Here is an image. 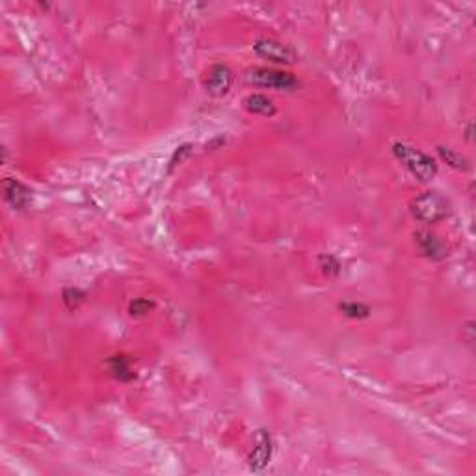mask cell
<instances>
[{"instance_id": "cell-12", "label": "cell", "mask_w": 476, "mask_h": 476, "mask_svg": "<svg viewBox=\"0 0 476 476\" xmlns=\"http://www.w3.org/2000/svg\"><path fill=\"white\" fill-rule=\"evenodd\" d=\"M84 298H86V294L82 293L80 288L75 287H67L64 290V294H62L64 305L69 309V311H76V309L80 307L82 302H84Z\"/></svg>"}, {"instance_id": "cell-16", "label": "cell", "mask_w": 476, "mask_h": 476, "mask_svg": "<svg viewBox=\"0 0 476 476\" xmlns=\"http://www.w3.org/2000/svg\"><path fill=\"white\" fill-rule=\"evenodd\" d=\"M186 155H190V146L177 147V151L174 153V158H172V166H169V169H174L175 166H177V160H178V164L183 162V158L186 157Z\"/></svg>"}, {"instance_id": "cell-7", "label": "cell", "mask_w": 476, "mask_h": 476, "mask_svg": "<svg viewBox=\"0 0 476 476\" xmlns=\"http://www.w3.org/2000/svg\"><path fill=\"white\" fill-rule=\"evenodd\" d=\"M2 190H4V200L6 203L15 209V211H22L30 205L32 201V192L17 178H4L2 183Z\"/></svg>"}, {"instance_id": "cell-5", "label": "cell", "mask_w": 476, "mask_h": 476, "mask_svg": "<svg viewBox=\"0 0 476 476\" xmlns=\"http://www.w3.org/2000/svg\"><path fill=\"white\" fill-rule=\"evenodd\" d=\"M233 71L227 65L216 64L206 71L205 76V90L214 97H222L233 86Z\"/></svg>"}, {"instance_id": "cell-9", "label": "cell", "mask_w": 476, "mask_h": 476, "mask_svg": "<svg viewBox=\"0 0 476 476\" xmlns=\"http://www.w3.org/2000/svg\"><path fill=\"white\" fill-rule=\"evenodd\" d=\"M244 108L248 110L249 114L262 115V118H272L277 112L276 104L272 103L266 95H260V93H251V95L244 99Z\"/></svg>"}, {"instance_id": "cell-11", "label": "cell", "mask_w": 476, "mask_h": 476, "mask_svg": "<svg viewBox=\"0 0 476 476\" xmlns=\"http://www.w3.org/2000/svg\"><path fill=\"white\" fill-rule=\"evenodd\" d=\"M438 153H439V157H441V160L449 164L450 168L460 169V172H467V169H469V162H467V158L461 157L460 153L454 151V149L439 146Z\"/></svg>"}, {"instance_id": "cell-10", "label": "cell", "mask_w": 476, "mask_h": 476, "mask_svg": "<svg viewBox=\"0 0 476 476\" xmlns=\"http://www.w3.org/2000/svg\"><path fill=\"white\" fill-rule=\"evenodd\" d=\"M106 367H108L110 374H112L115 379H119V382H130V379L134 378V372H132V368H130L129 359L125 356H112L108 361H106Z\"/></svg>"}, {"instance_id": "cell-2", "label": "cell", "mask_w": 476, "mask_h": 476, "mask_svg": "<svg viewBox=\"0 0 476 476\" xmlns=\"http://www.w3.org/2000/svg\"><path fill=\"white\" fill-rule=\"evenodd\" d=\"M412 214L422 223H439L449 214V203L438 192H426L412 201Z\"/></svg>"}, {"instance_id": "cell-6", "label": "cell", "mask_w": 476, "mask_h": 476, "mask_svg": "<svg viewBox=\"0 0 476 476\" xmlns=\"http://www.w3.org/2000/svg\"><path fill=\"white\" fill-rule=\"evenodd\" d=\"M272 435L266 430H259L255 433L253 450L249 454V469L255 472L262 471L272 460Z\"/></svg>"}, {"instance_id": "cell-1", "label": "cell", "mask_w": 476, "mask_h": 476, "mask_svg": "<svg viewBox=\"0 0 476 476\" xmlns=\"http://www.w3.org/2000/svg\"><path fill=\"white\" fill-rule=\"evenodd\" d=\"M393 155L413 177H416L422 183H428V181H432L438 175L435 160L426 153H422L421 149H415V147L398 141V144L393 146Z\"/></svg>"}, {"instance_id": "cell-8", "label": "cell", "mask_w": 476, "mask_h": 476, "mask_svg": "<svg viewBox=\"0 0 476 476\" xmlns=\"http://www.w3.org/2000/svg\"><path fill=\"white\" fill-rule=\"evenodd\" d=\"M416 246L422 251V255H426L428 259L432 260H443L447 257V246L439 240L435 234L428 233V231H419L415 234Z\"/></svg>"}, {"instance_id": "cell-15", "label": "cell", "mask_w": 476, "mask_h": 476, "mask_svg": "<svg viewBox=\"0 0 476 476\" xmlns=\"http://www.w3.org/2000/svg\"><path fill=\"white\" fill-rule=\"evenodd\" d=\"M153 307H155V303L149 302L147 298H138L134 302H130L129 313L132 314V316H144V314L149 313Z\"/></svg>"}, {"instance_id": "cell-13", "label": "cell", "mask_w": 476, "mask_h": 476, "mask_svg": "<svg viewBox=\"0 0 476 476\" xmlns=\"http://www.w3.org/2000/svg\"><path fill=\"white\" fill-rule=\"evenodd\" d=\"M342 313L350 316V318H367L370 314V309L365 305V303H357V302H344L339 305Z\"/></svg>"}, {"instance_id": "cell-14", "label": "cell", "mask_w": 476, "mask_h": 476, "mask_svg": "<svg viewBox=\"0 0 476 476\" xmlns=\"http://www.w3.org/2000/svg\"><path fill=\"white\" fill-rule=\"evenodd\" d=\"M320 268L324 270V274L328 276H339L341 272V262L333 257V255H320Z\"/></svg>"}, {"instance_id": "cell-4", "label": "cell", "mask_w": 476, "mask_h": 476, "mask_svg": "<svg viewBox=\"0 0 476 476\" xmlns=\"http://www.w3.org/2000/svg\"><path fill=\"white\" fill-rule=\"evenodd\" d=\"M253 49L260 58L270 59L276 64H294L296 62V52L288 45L281 43L277 39L259 38L253 43Z\"/></svg>"}, {"instance_id": "cell-3", "label": "cell", "mask_w": 476, "mask_h": 476, "mask_svg": "<svg viewBox=\"0 0 476 476\" xmlns=\"http://www.w3.org/2000/svg\"><path fill=\"white\" fill-rule=\"evenodd\" d=\"M248 82L253 86L268 88V90H293L298 86V80L290 73L266 67H255L248 73Z\"/></svg>"}]
</instances>
